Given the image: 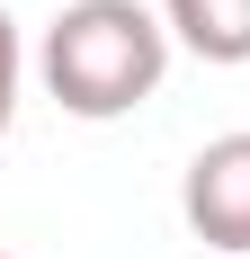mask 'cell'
<instances>
[{"label": "cell", "mask_w": 250, "mask_h": 259, "mask_svg": "<svg viewBox=\"0 0 250 259\" xmlns=\"http://www.w3.org/2000/svg\"><path fill=\"white\" fill-rule=\"evenodd\" d=\"M54 107L63 116H134V107L161 90L170 72V27L152 18L143 0H63L45 27V54H36Z\"/></svg>", "instance_id": "6da1fadb"}, {"label": "cell", "mask_w": 250, "mask_h": 259, "mask_svg": "<svg viewBox=\"0 0 250 259\" xmlns=\"http://www.w3.org/2000/svg\"><path fill=\"white\" fill-rule=\"evenodd\" d=\"M179 214L205 250H250V134H215L188 179H179Z\"/></svg>", "instance_id": "7a4b0ae2"}, {"label": "cell", "mask_w": 250, "mask_h": 259, "mask_svg": "<svg viewBox=\"0 0 250 259\" xmlns=\"http://www.w3.org/2000/svg\"><path fill=\"white\" fill-rule=\"evenodd\" d=\"M161 27L197 63H250V0H161Z\"/></svg>", "instance_id": "3957f363"}, {"label": "cell", "mask_w": 250, "mask_h": 259, "mask_svg": "<svg viewBox=\"0 0 250 259\" xmlns=\"http://www.w3.org/2000/svg\"><path fill=\"white\" fill-rule=\"evenodd\" d=\"M18 80H27V45H18V18L0 9V134L18 116Z\"/></svg>", "instance_id": "277c9868"}]
</instances>
